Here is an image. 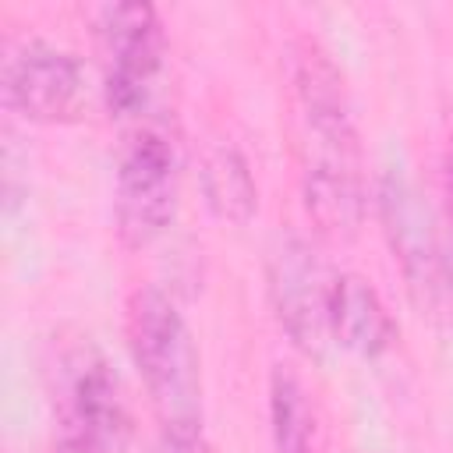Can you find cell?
Here are the masks:
<instances>
[{"label": "cell", "mask_w": 453, "mask_h": 453, "mask_svg": "<svg viewBox=\"0 0 453 453\" xmlns=\"http://www.w3.org/2000/svg\"><path fill=\"white\" fill-rule=\"evenodd\" d=\"M294 99L304 209L322 234L350 237L365 216L361 145L343 78L315 46H304L297 53Z\"/></svg>", "instance_id": "1"}, {"label": "cell", "mask_w": 453, "mask_h": 453, "mask_svg": "<svg viewBox=\"0 0 453 453\" xmlns=\"http://www.w3.org/2000/svg\"><path fill=\"white\" fill-rule=\"evenodd\" d=\"M127 350L163 435H202V357L184 315L159 287L131 290Z\"/></svg>", "instance_id": "2"}, {"label": "cell", "mask_w": 453, "mask_h": 453, "mask_svg": "<svg viewBox=\"0 0 453 453\" xmlns=\"http://www.w3.org/2000/svg\"><path fill=\"white\" fill-rule=\"evenodd\" d=\"M336 276L319 248L301 234L276 237L265 265L269 301L280 329L308 357H322L333 343V294Z\"/></svg>", "instance_id": "3"}, {"label": "cell", "mask_w": 453, "mask_h": 453, "mask_svg": "<svg viewBox=\"0 0 453 453\" xmlns=\"http://www.w3.org/2000/svg\"><path fill=\"white\" fill-rule=\"evenodd\" d=\"M177 212V152L159 127H142L127 138L117 184H113V216L124 248H149L173 223Z\"/></svg>", "instance_id": "4"}, {"label": "cell", "mask_w": 453, "mask_h": 453, "mask_svg": "<svg viewBox=\"0 0 453 453\" xmlns=\"http://www.w3.org/2000/svg\"><path fill=\"white\" fill-rule=\"evenodd\" d=\"M103 92L117 117H134L163 74V21L152 4H110L99 11Z\"/></svg>", "instance_id": "5"}, {"label": "cell", "mask_w": 453, "mask_h": 453, "mask_svg": "<svg viewBox=\"0 0 453 453\" xmlns=\"http://www.w3.org/2000/svg\"><path fill=\"white\" fill-rule=\"evenodd\" d=\"M375 205L386 241L407 276V287L421 304H435L449 290V262L439 244L428 202L421 198V191L411 184L407 173L386 170L375 188Z\"/></svg>", "instance_id": "6"}, {"label": "cell", "mask_w": 453, "mask_h": 453, "mask_svg": "<svg viewBox=\"0 0 453 453\" xmlns=\"http://www.w3.org/2000/svg\"><path fill=\"white\" fill-rule=\"evenodd\" d=\"M0 88L11 113L35 124H53L74 113L85 88V71L71 50L50 39H21L4 57Z\"/></svg>", "instance_id": "7"}, {"label": "cell", "mask_w": 453, "mask_h": 453, "mask_svg": "<svg viewBox=\"0 0 453 453\" xmlns=\"http://www.w3.org/2000/svg\"><path fill=\"white\" fill-rule=\"evenodd\" d=\"M64 432L92 442L99 453H120L131 435V411L113 368L99 357H78L64 393Z\"/></svg>", "instance_id": "8"}, {"label": "cell", "mask_w": 453, "mask_h": 453, "mask_svg": "<svg viewBox=\"0 0 453 453\" xmlns=\"http://www.w3.org/2000/svg\"><path fill=\"white\" fill-rule=\"evenodd\" d=\"M393 340L396 322L372 280L357 273H340L333 294V343L357 357H379L393 347Z\"/></svg>", "instance_id": "9"}, {"label": "cell", "mask_w": 453, "mask_h": 453, "mask_svg": "<svg viewBox=\"0 0 453 453\" xmlns=\"http://www.w3.org/2000/svg\"><path fill=\"white\" fill-rule=\"evenodd\" d=\"M198 184L205 195V205L223 223H248L258 209V188L251 177L248 159L234 145H212L202 156Z\"/></svg>", "instance_id": "10"}, {"label": "cell", "mask_w": 453, "mask_h": 453, "mask_svg": "<svg viewBox=\"0 0 453 453\" xmlns=\"http://www.w3.org/2000/svg\"><path fill=\"white\" fill-rule=\"evenodd\" d=\"M269 421L276 453H319V418L315 407L297 382L294 372L283 365L269 375Z\"/></svg>", "instance_id": "11"}, {"label": "cell", "mask_w": 453, "mask_h": 453, "mask_svg": "<svg viewBox=\"0 0 453 453\" xmlns=\"http://www.w3.org/2000/svg\"><path fill=\"white\" fill-rule=\"evenodd\" d=\"M53 453H99V449H96L92 442L78 439V435H67V432H60V439H57Z\"/></svg>", "instance_id": "12"}, {"label": "cell", "mask_w": 453, "mask_h": 453, "mask_svg": "<svg viewBox=\"0 0 453 453\" xmlns=\"http://www.w3.org/2000/svg\"><path fill=\"white\" fill-rule=\"evenodd\" d=\"M446 262H449V290H453V251L446 255Z\"/></svg>", "instance_id": "13"}, {"label": "cell", "mask_w": 453, "mask_h": 453, "mask_svg": "<svg viewBox=\"0 0 453 453\" xmlns=\"http://www.w3.org/2000/svg\"><path fill=\"white\" fill-rule=\"evenodd\" d=\"M449 188H453V149H449Z\"/></svg>", "instance_id": "14"}]
</instances>
